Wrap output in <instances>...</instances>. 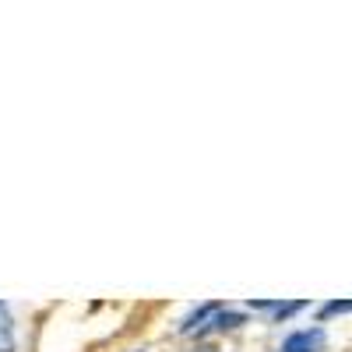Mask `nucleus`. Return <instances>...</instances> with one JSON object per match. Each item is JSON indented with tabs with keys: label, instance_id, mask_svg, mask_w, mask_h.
<instances>
[{
	"label": "nucleus",
	"instance_id": "f257e3e1",
	"mask_svg": "<svg viewBox=\"0 0 352 352\" xmlns=\"http://www.w3.org/2000/svg\"><path fill=\"white\" fill-rule=\"evenodd\" d=\"M324 342H328L324 328H303V331H292L278 345V352H324Z\"/></svg>",
	"mask_w": 352,
	"mask_h": 352
},
{
	"label": "nucleus",
	"instance_id": "f03ea898",
	"mask_svg": "<svg viewBox=\"0 0 352 352\" xmlns=\"http://www.w3.org/2000/svg\"><path fill=\"white\" fill-rule=\"evenodd\" d=\"M243 314L240 310H229V307H219L215 314H212V320H208V324H204L201 331H232V328H240L243 324Z\"/></svg>",
	"mask_w": 352,
	"mask_h": 352
},
{
	"label": "nucleus",
	"instance_id": "7ed1b4c3",
	"mask_svg": "<svg viewBox=\"0 0 352 352\" xmlns=\"http://www.w3.org/2000/svg\"><path fill=\"white\" fill-rule=\"evenodd\" d=\"M219 307H222V303H204V307H197V310H194V314L184 320V324H180V331H184V335H201V328L208 324V320H212V314H215Z\"/></svg>",
	"mask_w": 352,
	"mask_h": 352
},
{
	"label": "nucleus",
	"instance_id": "20e7f679",
	"mask_svg": "<svg viewBox=\"0 0 352 352\" xmlns=\"http://www.w3.org/2000/svg\"><path fill=\"white\" fill-rule=\"evenodd\" d=\"M18 342H14V320H11V307L0 300V352H14Z\"/></svg>",
	"mask_w": 352,
	"mask_h": 352
},
{
	"label": "nucleus",
	"instance_id": "39448f33",
	"mask_svg": "<svg viewBox=\"0 0 352 352\" xmlns=\"http://www.w3.org/2000/svg\"><path fill=\"white\" fill-rule=\"evenodd\" d=\"M303 307H307L303 300H289V303H272V307H268V314H272L275 320H289L292 314H300Z\"/></svg>",
	"mask_w": 352,
	"mask_h": 352
},
{
	"label": "nucleus",
	"instance_id": "423d86ee",
	"mask_svg": "<svg viewBox=\"0 0 352 352\" xmlns=\"http://www.w3.org/2000/svg\"><path fill=\"white\" fill-rule=\"evenodd\" d=\"M349 310V300H331V303H324L317 310V320H328V317H338V314H345Z\"/></svg>",
	"mask_w": 352,
	"mask_h": 352
}]
</instances>
